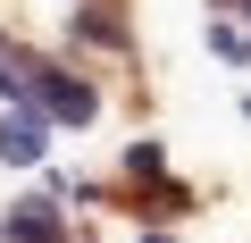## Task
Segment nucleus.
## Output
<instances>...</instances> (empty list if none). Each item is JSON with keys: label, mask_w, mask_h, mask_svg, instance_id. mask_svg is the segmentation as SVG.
I'll use <instances>...</instances> for the list:
<instances>
[{"label": "nucleus", "mask_w": 251, "mask_h": 243, "mask_svg": "<svg viewBox=\"0 0 251 243\" xmlns=\"http://www.w3.org/2000/svg\"><path fill=\"white\" fill-rule=\"evenodd\" d=\"M9 235H17V243H59V218H50L42 201H17V210H9Z\"/></svg>", "instance_id": "7ed1b4c3"}, {"label": "nucleus", "mask_w": 251, "mask_h": 243, "mask_svg": "<svg viewBox=\"0 0 251 243\" xmlns=\"http://www.w3.org/2000/svg\"><path fill=\"white\" fill-rule=\"evenodd\" d=\"M0 92H34V59H17V51H0Z\"/></svg>", "instance_id": "20e7f679"}, {"label": "nucleus", "mask_w": 251, "mask_h": 243, "mask_svg": "<svg viewBox=\"0 0 251 243\" xmlns=\"http://www.w3.org/2000/svg\"><path fill=\"white\" fill-rule=\"evenodd\" d=\"M34 101L59 117V126H92V84H75V76H59V67H34Z\"/></svg>", "instance_id": "f257e3e1"}, {"label": "nucleus", "mask_w": 251, "mask_h": 243, "mask_svg": "<svg viewBox=\"0 0 251 243\" xmlns=\"http://www.w3.org/2000/svg\"><path fill=\"white\" fill-rule=\"evenodd\" d=\"M0 160H17V168L42 160V117L34 109H9V117H0Z\"/></svg>", "instance_id": "f03ea898"}]
</instances>
